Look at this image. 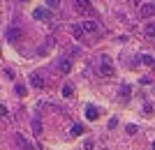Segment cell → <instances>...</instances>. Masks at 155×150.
<instances>
[{
	"instance_id": "1",
	"label": "cell",
	"mask_w": 155,
	"mask_h": 150,
	"mask_svg": "<svg viewBox=\"0 0 155 150\" xmlns=\"http://www.w3.org/2000/svg\"><path fill=\"white\" fill-rule=\"evenodd\" d=\"M95 67H97V72L102 74V76H114V62H111L109 56H100L97 62H95Z\"/></svg>"
},
{
	"instance_id": "2",
	"label": "cell",
	"mask_w": 155,
	"mask_h": 150,
	"mask_svg": "<svg viewBox=\"0 0 155 150\" xmlns=\"http://www.w3.org/2000/svg\"><path fill=\"white\" fill-rule=\"evenodd\" d=\"M32 16H35L37 21H51L53 19V12L49 9V7H37V9L32 12Z\"/></svg>"
},
{
	"instance_id": "3",
	"label": "cell",
	"mask_w": 155,
	"mask_h": 150,
	"mask_svg": "<svg viewBox=\"0 0 155 150\" xmlns=\"http://www.w3.org/2000/svg\"><path fill=\"white\" fill-rule=\"evenodd\" d=\"M81 26H84L86 35H97V33H100V23H97V21H93V19L84 21V23H81Z\"/></svg>"
},
{
	"instance_id": "4",
	"label": "cell",
	"mask_w": 155,
	"mask_h": 150,
	"mask_svg": "<svg viewBox=\"0 0 155 150\" xmlns=\"http://www.w3.org/2000/svg\"><path fill=\"white\" fill-rule=\"evenodd\" d=\"M139 14H141L143 19L153 16L155 14V2H141V5H139Z\"/></svg>"
},
{
	"instance_id": "5",
	"label": "cell",
	"mask_w": 155,
	"mask_h": 150,
	"mask_svg": "<svg viewBox=\"0 0 155 150\" xmlns=\"http://www.w3.org/2000/svg\"><path fill=\"white\" fill-rule=\"evenodd\" d=\"M21 35H23V30H21V28H7L5 37H7V42H19Z\"/></svg>"
},
{
	"instance_id": "6",
	"label": "cell",
	"mask_w": 155,
	"mask_h": 150,
	"mask_svg": "<svg viewBox=\"0 0 155 150\" xmlns=\"http://www.w3.org/2000/svg\"><path fill=\"white\" fill-rule=\"evenodd\" d=\"M58 72H60V74H70V72H72V60L60 58V60H58Z\"/></svg>"
},
{
	"instance_id": "7",
	"label": "cell",
	"mask_w": 155,
	"mask_h": 150,
	"mask_svg": "<svg viewBox=\"0 0 155 150\" xmlns=\"http://www.w3.org/2000/svg\"><path fill=\"white\" fill-rule=\"evenodd\" d=\"M70 33L74 35V39H81L86 35V30H84V26H81V23H72L70 26Z\"/></svg>"
},
{
	"instance_id": "8",
	"label": "cell",
	"mask_w": 155,
	"mask_h": 150,
	"mask_svg": "<svg viewBox=\"0 0 155 150\" xmlns=\"http://www.w3.org/2000/svg\"><path fill=\"white\" fill-rule=\"evenodd\" d=\"M74 9L86 14V12H91V2H88V0H74Z\"/></svg>"
},
{
	"instance_id": "9",
	"label": "cell",
	"mask_w": 155,
	"mask_h": 150,
	"mask_svg": "<svg viewBox=\"0 0 155 150\" xmlns=\"http://www.w3.org/2000/svg\"><path fill=\"white\" fill-rule=\"evenodd\" d=\"M118 95H120V99H130V95H132V88H130V83H120V88H118Z\"/></svg>"
},
{
	"instance_id": "10",
	"label": "cell",
	"mask_w": 155,
	"mask_h": 150,
	"mask_svg": "<svg viewBox=\"0 0 155 150\" xmlns=\"http://www.w3.org/2000/svg\"><path fill=\"white\" fill-rule=\"evenodd\" d=\"M86 118H88V120H97V118H100V111H97L95 106H86Z\"/></svg>"
},
{
	"instance_id": "11",
	"label": "cell",
	"mask_w": 155,
	"mask_h": 150,
	"mask_svg": "<svg viewBox=\"0 0 155 150\" xmlns=\"http://www.w3.org/2000/svg\"><path fill=\"white\" fill-rule=\"evenodd\" d=\"M16 143H19V145H21V148H23V150H37V148H35V145H32V143H28V141H26V139H23V136H21V134H19V136H16Z\"/></svg>"
},
{
	"instance_id": "12",
	"label": "cell",
	"mask_w": 155,
	"mask_h": 150,
	"mask_svg": "<svg viewBox=\"0 0 155 150\" xmlns=\"http://www.w3.org/2000/svg\"><path fill=\"white\" fill-rule=\"evenodd\" d=\"M30 85L32 88H42V85H44L42 76H39V74H30Z\"/></svg>"
},
{
	"instance_id": "13",
	"label": "cell",
	"mask_w": 155,
	"mask_h": 150,
	"mask_svg": "<svg viewBox=\"0 0 155 150\" xmlns=\"http://www.w3.org/2000/svg\"><path fill=\"white\" fill-rule=\"evenodd\" d=\"M139 62H143V65L153 67V65H155V58H153V56H146V53H141V56H139Z\"/></svg>"
},
{
	"instance_id": "14",
	"label": "cell",
	"mask_w": 155,
	"mask_h": 150,
	"mask_svg": "<svg viewBox=\"0 0 155 150\" xmlns=\"http://www.w3.org/2000/svg\"><path fill=\"white\" fill-rule=\"evenodd\" d=\"M143 33H146V37H155V23H146Z\"/></svg>"
},
{
	"instance_id": "15",
	"label": "cell",
	"mask_w": 155,
	"mask_h": 150,
	"mask_svg": "<svg viewBox=\"0 0 155 150\" xmlns=\"http://www.w3.org/2000/svg\"><path fill=\"white\" fill-rule=\"evenodd\" d=\"M81 132H84V125H72V127H70V134H72V136H79Z\"/></svg>"
},
{
	"instance_id": "16",
	"label": "cell",
	"mask_w": 155,
	"mask_h": 150,
	"mask_svg": "<svg viewBox=\"0 0 155 150\" xmlns=\"http://www.w3.org/2000/svg\"><path fill=\"white\" fill-rule=\"evenodd\" d=\"M44 5H46V7H49V9L53 12V9H58V5H60V2H58V0H46Z\"/></svg>"
},
{
	"instance_id": "17",
	"label": "cell",
	"mask_w": 155,
	"mask_h": 150,
	"mask_svg": "<svg viewBox=\"0 0 155 150\" xmlns=\"http://www.w3.org/2000/svg\"><path fill=\"white\" fill-rule=\"evenodd\" d=\"M95 148V141H93V139H86L84 141V150H93Z\"/></svg>"
},
{
	"instance_id": "18",
	"label": "cell",
	"mask_w": 155,
	"mask_h": 150,
	"mask_svg": "<svg viewBox=\"0 0 155 150\" xmlns=\"http://www.w3.org/2000/svg\"><path fill=\"white\" fill-rule=\"evenodd\" d=\"M32 132H35V134H39V132H42V125H39V120H32Z\"/></svg>"
},
{
	"instance_id": "19",
	"label": "cell",
	"mask_w": 155,
	"mask_h": 150,
	"mask_svg": "<svg viewBox=\"0 0 155 150\" xmlns=\"http://www.w3.org/2000/svg\"><path fill=\"white\" fill-rule=\"evenodd\" d=\"M125 132H127V134H137V132H139V127H137V125H127V127H125Z\"/></svg>"
},
{
	"instance_id": "20",
	"label": "cell",
	"mask_w": 155,
	"mask_h": 150,
	"mask_svg": "<svg viewBox=\"0 0 155 150\" xmlns=\"http://www.w3.org/2000/svg\"><path fill=\"white\" fill-rule=\"evenodd\" d=\"M72 95V85H63V97H70Z\"/></svg>"
},
{
	"instance_id": "21",
	"label": "cell",
	"mask_w": 155,
	"mask_h": 150,
	"mask_svg": "<svg viewBox=\"0 0 155 150\" xmlns=\"http://www.w3.org/2000/svg\"><path fill=\"white\" fill-rule=\"evenodd\" d=\"M107 127H109V129H116V127H118V120H116V118H111V120H109V125H107Z\"/></svg>"
},
{
	"instance_id": "22",
	"label": "cell",
	"mask_w": 155,
	"mask_h": 150,
	"mask_svg": "<svg viewBox=\"0 0 155 150\" xmlns=\"http://www.w3.org/2000/svg\"><path fill=\"white\" fill-rule=\"evenodd\" d=\"M16 95L23 97V95H26V85H16Z\"/></svg>"
},
{
	"instance_id": "23",
	"label": "cell",
	"mask_w": 155,
	"mask_h": 150,
	"mask_svg": "<svg viewBox=\"0 0 155 150\" xmlns=\"http://www.w3.org/2000/svg\"><path fill=\"white\" fill-rule=\"evenodd\" d=\"M70 53H72V56H79V53H81V49H79V46H72Z\"/></svg>"
},
{
	"instance_id": "24",
	"label": "cell",
	"mask_w": 155,
	"mask_h": 150,
	"mask_svg": "<svg viewBox=\"0 0 155 150\" xmlns=\"http://www.w3.org/2000/svg\"><path fill=\"white\" fill-rule=\"evenodd\" d=\"M139 83H141V85H148L150 78H148V76H141V78H139Z\"/></svg>"
},
{
	"instance_id": "25",
	"label": "cell",
	"mask_w": 155,
	"mask_h": 150,
	"mask_svg": "<svg viewBox=\"0 0 155 150\" xmlns=\"http://www.w3.org/2000/svg\"><path fill=\"white\" fill-rule=\"evenodd\" d=\"M143 111L150 113V111H153V104H148V102H146V104H143Z\"/></svg>"
},
{
	"instance_id": "26",
	"label": "cell",
	"mask_w": 155,
	"mask_h": 150,
	"mask_svg": "<svg viewBox=\"0 0 155 150\" xmlns=\"http://www.w3.org/2000/svg\"><path fill=\"white\" fill-rule=\"evenodd\" d=\"M153 150H155V141H153Z\"/></svg>"
},
{
	"instance_id": "27",
	"label": "cell",
	"mask_w": 155,
	"mask_h": 150,
	"mask_svg": "<svg viewBox=\"0 0 155 150\" xmlns=\"http://www.w3.org/2000/svg\"><path fill=\"white\" fill-rule=\"evenodd\" d=\"M102 150H107V148H102Z\"/></svg>"
},
{
	"instance_id": "28",
	"label": "cell",
	"mask_w": 155,
	"mask_h": 150,
	"mask_svg": "<svg viewBox=\"0 0 155 150\" xmlns=\"http://www.w3.org/2000/svg\"><path fill=\"white\" fill-rule=\"evenodd\" d=\"M153 69H155V65H153Z\"/></svg>"
}]
</instances>
